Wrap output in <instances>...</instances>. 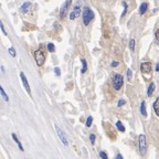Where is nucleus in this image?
<instances>
[{
    "label": "nucleus",
    "mask_w": 159,
    "mask_h": 159,
    "mask_svg": "<svg viewBox=\"0 0 159 159\" xmlns=\"http://www.w3.org/2000/svg\"><path fill=\"white\" fill-rule=\"evenodd\" d=\"M90 140H91V144L92 145L95 144V135L94 134H91V135H90Z\"/></svg>",
    "instance_id": "5701e85b"
},
{
    "label": "nucleus",
    "mask_w": 159,
    "mask_h": 159,
    "mask_svg": "<svg viewBox=\"0 0 159 159\" xmlns=\"http://www.w3.org/2000/svg\"><path fill=\"white\" fill-rule=\"evenodd\" d=\"M34 59H36V64L39 65V66H42L44 64V62H45V54L43 53V51L41 50V49L36 50L34 52Z\"/></svg>",
    "instance_id": "7ed1b4c3"
},
{
    "label": "nucleus",
    "mask_w": 159,
    "mask_h": 159,
    "mask_svg": "<svg viewBox=\"0 0 159 159\" xmlns=\"http://www.w3.org/2000/svg\"><path fill=\"white\" fill-rule=\"evenodd\" d=\"M83 22H84V24L85 26H88L90 24V22L93 20V18H94V13H93V11L90 9L88 7H85L84 8V11H83Z\"/></svg>",
    "instance_id": "f257e3e1"
},
{
    "label": "nucleus",
    "mask_w": 159,
    "mask_h": 159,
    "mask_svg": "<svg viewBox=\"0 0 159 159\" xmlns=\"http://www.w3.org/2000/svg\"><path fill=\"white\" fill-rule=\"evenodd\" d=\"M138 143H139V150H140V154L141 155H145L146 152H147V139H146V136L144 134L139 135L138 137Z\"/></svg>",
    "instance_id": "20e7f679"
},
{
    "label": "nucleus",
    "mask_w": 159,
    "mask_h": 159,
    "mask_svg": "<svg viewBox=\"0 0 159 159\" xmlns=\"http://www.w3.org/2000/svg\"><path fill=\"white\" fill-rule=\"evenodd\" d=\"M30 7H31V3L30 2H24L21 7H20V10H21L22 12H27L29 10Z\"/></svg>",
    "instance_id": "9b49d317"
},
{
    "label": "nucleus",
    "mask_w": 159,
    "mask_h": 159,
    "mask_svg": "<svg viewBox=\"0 0 159 159\" xmlns=\"http://www.w3.org/2000/svg\"><path fill=\"white\" fill-rule=\"evenodd\" d=\"M92 123H93V117H92V116L87 117V119H86V127H91V126H92Z\"/></svg>",
    "instance_id": "6ab92c4d"
},
{
    "label": "nucleus",
    "mask_w": 159,
    "mask_h": 159,
    "mask_svg": "<svg viewBox=\"0 0 159 159\" xmlns=\"http://www.w3.org/2000/svg\"><path fill=\"white\" fill-rule=\"evenodd\" d=\"M71 2H72V0H65L63 6L61 7V11H60V18L61 19H63L65 15H66L67 11H69V8L71 6Z\"/></svg>",
    "instance_id": "423d86ee"
},
{
    "label": "nucleus",
    "mask_w": 159,
    "mask_h": 159,
    "mask_svg": "<svg viewBox=\"0 0 159 159\" xmlns=\"http://www.w3.org/2000/svg\"><path fill=\"white\" fill-rule=\"evenodd\" d=\"M154 110H155L156 115L159 116V97H157V100L154 103Z\"/></svg>",
    "instance_id": "f8f14e48"
},
{
    "label": "nucleus",
    "mask_w": 159,
    "mask_h": 159,
    "mask_svg": "<svg viewBox=\"0 0 159 159\" xmlns=\"http://www.w3.org/2000/svg\"><path fill=\"white\" fill-rule=\"evenodd\" d=\"M54 71H55V74H57L58 76H60V74H61V71H60V69H59V67H55V69H54Z\"/></svg>",
    "instance_id": "cd10ccee"
},
{
    "label": "nucleus",
    "mask_w": 159,
    "mask_h": 159,
    "mask_svg": "<svg viewBox=\"0 0 159 159\" xmlns=\"http://www.w3.org/2000/svg\"><path fill=\"white\" fill-rule=\"evenodd\" d=\"M156 71H157V72H159V63L157 64V66H156Z\"/></svg>",
    "instance_id": "473e14b6"
},
{
    "label": "nucleus",
    "mask_w": 159,
    "mask_h": 159,
    "mask_svg": "<svg viewBox=\"0 0 159 159\" xmlns=\"http://www.w3.org/2000/svg\"><path fill=\"white\" fill-rule=\"evenodd\" d=\"M48 50L50 51V52H54V51H55L54 44H53V43H49V44H48Z\"/></svg>",
    "instance_id": "412c9836"
},
{
    "label": "nucleus",
    "mask_w": 159,
    "mask_h": 159,
    "mask_svg": "<svg viewBox=\"0 0 159 159\" xmlns=\"http://www.w3.org/2000/svg\"><path fill=\"white\" fill-rule=\"evenodd\" d=\"M20 77H21V81H22V84H23V86L26 88V91L28 92V93H31V90H30V86H29V83H28V80L26 77V75H24V73H20Z\"/></svg>",
    "instance_id": "1a4fd4ad"
},
{
    "label": "nucleus",
    "mask_w": 159,
    "mask_h": 159,
    "mask_svg": "<svg viewBox=\"0 0 159 159\" xmlns=\"http://www.w3.org/2000/svg\"><path fill=\"white\" fill-rule=\"evenodd\" d=\"M156 38L159 39V30H157V32H156Z\"/></svg>",
    "instance_id": "2f4dec72"
},
{
    "label": "nucleus",
    "mask_w": 159,
    "mask_h": 159,
    "mask_svg": "<svg viewBox=\"0 0 159 159\" xmlns=\"http://www.w3.org/2000/svg\"><path fill=\"white\" fill-rule=\"evenodd\" d=\"M81 15V7H80V3L77 2L74 8H73V10L71 11V15H70V19L71 20H75L77 17Z\"/></svg>",
    "instance_id": "0eeeda50"
},
{
    "label": "nucleus",
    "mask_w": 159,
    "mask_h": 159,
    "mask_svg": "<svg viewBox=\"0 0 159 159\" xmlns=\"http://www.w3.org/2000/svg\"><path fill=\"white\" fill-rule=\"evenodd\" d=\"M100 156H101L102 159H108L107 155H106V152H100Z\"/></svg>",
    "instance_id": "b1692460"
},
{
    "label": "nucleus",
    "mask_w": 159,
    "mask_h": 159,
    "mask_svg": "<svg viewBox=\"0 0 159 159\" xmlns=\"http://www.w3.org/2000/svg\"><path fill=\"white\" fill-rule=\"evenodd\" d=\"M127 79H128V81L131 80V70H130V69L127 70Z\"/></svg>",
    "instance_id": "a878e982"
},
{
    "label": "nucleus",
    "mask_w": 159,
    "mask_h": 159,
    "mask_svg": "<svg viewBox=\"0 0 159 159\" xmlns=\"http://www.w3.org/2000/svg\"><path fill=\"white\" fill-rule=\"evenodd\" d=\"M113 86L115 88L116 91H118V90H121L122 86H123L124 84V79L123 76L121 75V74H115L114 76H113Z\"/></svg>",
    "instance_id": "f03ea898"
},
{
    "label": "nucleus",
    "mask_w": 159,
    "mask_h": 159,
    "mask_svg": "<svg viewBox=\"0 0 159 159\" xmlns=\"http://www.w3.org/2000/svg\"><path fill=\"white\" fill-rule=\"evenodd\" d=\"M119 64V63H118V62H117V61H113V62H112V67H115V66H117V65Z\"/></svg>",
    "instance_id": "c85d7f7f"
},
{
    "label": "nucleus",
    "mask_w": 159,
    "mask_h": 159,
    "mask_svg": "<svg viewBox=\"0 0 159 159\" xmlns=\"http://www.w3.org/2000/svg\"><path fill=\"white\" fill-rule=\"evenodd\" d=\"M147 8H148V5H147L146 2H143L141 6H140V8H139V13H140V15H144L145 12L147 11Z\"/></svg>",
    "instance_id": "ddd939ff"
},
{
    "label": "nucleus",
    "mask_w": 159,
    "mask_h": 159,
    "mask_svg": "<svg viewBox=\"0 0 159 159\" xmlns=\"http://www.w3.org/2000/svg\"><path fill=\"white\" fill-rule=\"evenodd\" d=\"M55 129H57V134H58L59 138L61 140V143L64 145V146H69V141H67V138L65 136V134L63 133V130L59 127L58 125H55Z\"/></svg>",
    "instance_id": "39448f33"
},
{
    "label": "nucleus",
    "mask_w": 159,
    "mask_h": 159,
    "mask_svg": "<svg viewBox=\"0 0 159 159\" xmlns=\"http://www.w3.org/2000/svg\"><path fill=\"white\" fill-rule=\"evenodd\" d=\"M129 49L131 51L135 50V40H134V39H131L129 41Z\"/></svg>",
    "instance_id": "aec40b11"
},
{
    "label": "nucleus",
    "mask_w": 159,
    "mask_h": 159,
    "mask_svg": "<svg viewBox=\"0 0 159 159\" xmlns=\"http://www.w3.org/2000/svg\"><path fill=\"white\" fill-rule=\"evenodd\" d=\"M140 70H141L143 73L148 74V73L152 72V64L149 62H144V63H141V65H140Z\"/></svg>",
    "instance_id": "6e6552de"
},
{
    "label": "nucleus",
    "mask_w": 159,
    "mask_h": 159,
    "mask_svg": "<svg viewBox=\"0 0 159 159\" xmlns=\"http://www.w3.org/2000/svg\"><path fill=\"white\" fill-rule=\"evenodd\" d=\"M154 91H155V84H154V83H150V85H149V87H148L147 95H148V96H152V93H154Z\"/></svg>",
    "instance_id": "2eb2a0df"
},
{
    "label": "nucleus",
    "mask_w": 159,
    "mask_h": 159,
    "mask_svg": "<svg viewBox=\"0 0 159 159\" xmlns=\"http://www.w3.org/2000/svg\"><path fill=\"white\" fill-rule=\"evenodd\" d=\"M140 113L144 116H147V110H146V103L143 102L141 105H140Z\"/></svg>",
    "instance_id": "dca6fc26"
},
{
    "label": "nucleus",
    "mask_w": 159,
    "mask_h": 159,
    "mask_svg": "<svg viewBox=\"0 0 159 159\" xmlns=\"http://www.w3.org/2000/svg\"><path fill=\"white\" fill-rule=\"evenodd\" d=\"M0 27H1V30L3 31V33H5L6 36H7V32H6V29H5V27H3V24H2V23H0Z\"/></svg>",
    "instance_id": "c756f323"
},
{
    "label": "nucleus",
    "mask_w": 159,
    "mask_h": 159,
    "mask_svg": "<svg viewBox=\"0 0 159 159\" xmlns=\"http://www.w3.org/2000/svg\"><path fill=\"white\" fill-rule=\"evenodd\" d=\"M116 127L118 128L119 131H125V127L123 126V124H122L121 121H117V122H116Z\"/></svg>",
    "instance_id": "f3484780"
},
{
    "label": "nucleus",
    "mask_w": 159,
    "mask_h": 159,
    "mask_svg": "<svg viewBox=\"0 0 159 159\" xmlns=\"http://www.w3.org/2000/svg\"><path fill=\"white\" fill-rule=\"evenodd\" d=\"M9 53H10V54H11V57H13V58H15V55H17V54H15V48H10V49H9Z\"/></svg>",
    "instance_id": "4be33fe9"
},
{
    "label": "nucleus",
    "mask_w": 159,
    "mask_h": 159,
    "mask_svg": "<svg viewBox=\"0 0 159 159\" xmlns=\"http://www.w3.org/2000/svg\"><path fill=\"white\" fill-rule=\"evenodd\" d=\"M12 138H13V140L15 141V144L19 146L20 150H21V152H24V148H23V146H22L21 141H20V140H19L18 138H17V135H15V134H12Z\"/></svg>",
    "instance_id": "9d476101"
},
{
    "label": "nucleus",
    "mask_w": 159,
    "mask_h": 159,
    "mask_svg": "<svg viewBox=\"0 0 159 159\" xmlns=\"http://www.w3.org/2000/svg\"><path fill=\"white\" fill-rule=\"evenodd\" d=\"M81 62H82V70H81V73H85L87 70V64H86V61H85V59H82L81 60Z\"/></svg>",
    "instance_id": "4468645a"
},
{
    "label": "nucleus",
    "mask_w": 159,
    "mask_h": 159,
    "mask_svg": "<svg viewBox=\"0 0 159 159\" xmlns=\"http://www.w3.org/2000/svg\"><path fill=\"white\" fill-rule=\"evenodd\" d=\"M123 6H124V12H123V15H122V17H124V15H126V11H127V3L124 1L123 2Z\"/></svg>",
    "instance_id": "393cba45"
},
{
    "label": "nucleus",
    "mask_w": 159,
    "mask_h": 159,
    "mask_svg": "<svg viewBox=\"0 0 159 159\" xmlns=\"http://www.w3.org/2000/svg\"><path fill=\"white\" fill-rule=\"evenodd\" d=\"M115 159H123V156H122L121 154H118V155H117V156L115 157Z\"/></svg>",
    "instance_id": "7c9ffc66"
},
{
    "label": "nucleus",
    "mask_w": 159,
    "mask_h": 159,
    "mask_svg": "<svg viewBox=\"0 0 159 159\" xmlns=\"http://www.w3.org/2000/svg\"><path fill=\"white\" fill-rule=\"evenodd\" d=\"M0 93L2 95V97H3V100L6 102L9 101V97H8V95L6 94V92H5V90H3V87H0Z\"/></svg>",
    "instance_id": "a211bd4d"
},
{
    "label": "nucleus",
    "mask_w": 159,
    "mask_h": 159,
    "mask_svg": "<svg viewBox=\"0 0 159 159\" xmlns=\"http://www.w3.org/2000/svg\"><path fill=\"white\" fill-rule=\"evenodd\" d=\"M124 104H125V100H119V101H118V104H117V106L121 107V106H123Z\"/></svg>",
    "instance_id": "bb28decb"
}]
</instances>
